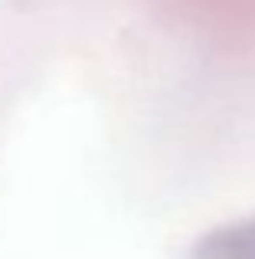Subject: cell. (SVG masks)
Segmentation results:
<instances>
[{
    "label": "cell",
    "instance_id": "6da1fadb",
    "mask_svg": "<svg viewBox=\"0 0 255 259\" xmlns=\"http://www.w3.org/2000/svg\"><path fill=\"white\" fill-rule=\"evenodd\" d=\"M190 259H255V217L210 230L193 246Z\"/></svg>",
    "mask_w": 255,
    "mask_h": 259
}]
</instances>
